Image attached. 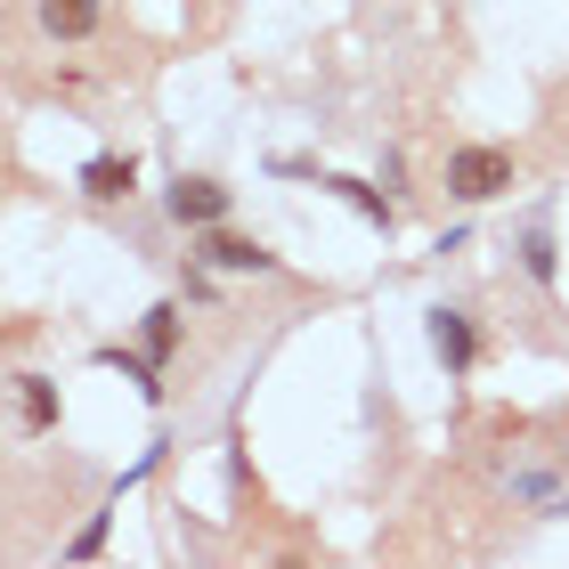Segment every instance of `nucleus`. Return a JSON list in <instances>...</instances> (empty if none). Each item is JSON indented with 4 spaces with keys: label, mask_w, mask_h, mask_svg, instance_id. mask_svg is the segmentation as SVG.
Instances as JSON below:
<instances>
[{
    "label": "nucleus",
    "mask_w": 569,
    "mask_h": 569,
    "mask_svg": "<svg viewBox=\"0 0 569 569\" xmlns=\"http://www.w3.org/2000/svg\"><path fill=\"white\" fill-rule=\"evenodd\" d=\"M505 188H512V154L505 147H456L448 154V196L488 203V196H505Z\"/></svg>",
    "instance_id": "f257e3e1"
},
{
    "label": "nucleus",
    "mask_w": 569,
    "mask_h": 569,
    "mask_svg": "<svg viewBox=\"0 0 569 569\" xmlns=\"http://www.w3.org/2000/svg\"><path fill=\"white\" fill-rule=\"evenodd\" d=\"M228 203H237V196H228L220 179H188V171L171 179V220H179V228H220Z\"/></svg>",
    "instance_id": "f03ea898"
},
{
    "label": "nucleus",
    "mask_w": 569,
    "mask_h": 569,
    "mask_svg": "<svg viewBox=\"0 0 569 569\" xmlns=\"http://www.w3.org/2000/svg\"><path fill=\"white\" fill-rule=\"evenodd\" d=\"M203 261H212V269H252V277H269L277 269V252L261 244V237H237V228H203Z\"/></svg>",
    "instance_id": "7ed1b4c3"
},
{
    "label": "nucleus",
    "mask_w": 569,
    "mask_h": 569,
    "mask_svg": "<svg viewBox=\"0 0 569 569\" xmlns=\"http://www.w3.org/2000/svg\"><path fill=\"white\" fill-rule=\"evenodd\" d=\"M431 350H439V367H448V375H472V358H480L472 318H463V309H431Z\"/></svg>",
    "instance_id": "20e7f679"
},
{
    "label": "nucleus",
    "mask_w": 569,
    "mask_h": 569,
    "mask_svg": "<svg viewBox=\"0 0 569 569\" xmlns=\"http://www.w3.org/2000/svg\"><path fill=\"white\" fill-rule=\"evenodd\" d=\"M131 188H139V163H131V154H90V163H82V196L114 203V196H131Z\"/></svg>",
    "instance_id": "39448f33"
},
{
    "label": "nucleus",
    "mask_w": 569,
    "mask_h": 569,
    "mask_svg": "<svg viewBox=\"0 0 569 569\" xmlns=\"http://www.w3.org/2000/svg\"><path fill=\"white\" fill-rule=\"evenodd\" d=\"M41 33L90 41V33H98V0H41Z\"/></svg>",
    "instance_id": "423d86ee"
},
{
    "label": "nucleus",
    "mask_w": 569,
    "mask_h": 569,
    "mask_svg": "<svg viewBox=\"0 0 569 569\" xmlns=\"http://www.w3.org/2000/svg\"><path fill=\"white\" fill-rule=\"evenodd\" d=\"M326 188H333V196H342V203H350V212H358V220H375V228H391V220H399V212H391V203H382V196L367 188V179H342V171H326Z\"/></svg>",
    "instance_id": "0eeeda50"
},
{
    "label": "nucleus",
    "mask_w": 569,
    "mask_h": 569,
    "mask_svg": "<svg viewBox=\"0 0 569 569\" xmlns=\"http://www.w3.org/2000/svg\"><path fill=\"white\" fill-rule=\"evenodd\" d=\"M521 269H529L537 284H553L561 252H553V228H546V220H529V228H521Z\"/></svg>",
    "instance_id": "6e6552de"
},
{
    "label": "nucleus",
    "mask_w": 569,
    "mask_h": 569,
    "mask_svg": "<svg viewBox=\"0 0 569 569\" xmlns=\"http://www.w3.org/2000/svg\"><path fill=\"white\" fill-rule=\"evenodd\" d=\"M139 333H147V350H154V358H171V350H179V309H171V301H154Z\"/></svg>",
    "instance_id": "1a4fd4ad"
},
{
    "label": "nucleus",
    "mask_w": 569,
    "mask_h": 569,
    "mask_svg": "<svg viewBox=\"0 0 569 569\" xmlns=\"http://www.w3.org/2000/svg\"><path fill=\"white\" fill-rule=\"evenodd\" d=\"M24 423H33V431H49V423H58V391H49L41 375H24Z\"/></svg>",
    "instance_id": "9d476101"
},
{
    "label": "nucleus",
    "mask_w": 569,
    "mask_h": 569,
    "mask_svg": "<svg viewBox=\"0 0 569 569\" xmlns=\"http://www.w3.org/2000/svg\"><path fill=\"white\" fill-rule=\"evenodd\" d=\"M98 546H107V512H90V521H82V537H73V546H66V553H73V561H90Z\"/></svg>",
    "instance_id": "9b49d317"
}]
</instances>
